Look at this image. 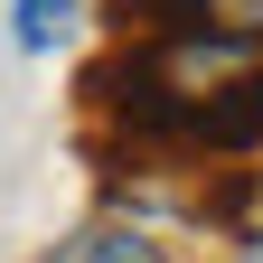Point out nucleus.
<instances>
[{
    "label": "nucleus",
    "mask_w": 263,
    "mask_h": 263,
    "mask_svg": "<svg viewBox=\"0 0 263 263\" xmlns=\"http://www.w3.org/2000/svg\"><path fill=\"white\" fill-rule=\"evenodd\" d=\"M76 19H85V0H19L10 10V28H19L28 57H57L66 38H76Z\"/></svg>",
    "instance_id": "f03ea898"
},
{
    "label": "nucleus",
    "mask_w": 263,
    "mask_h": 263,
    "mask_svg": "<svg viewBox=\"0 0 263 263\" xmlns=\"http://www.w3.org/2000/svg\"><path fill=\"white\" fill-rule=\"evenodd\" d=\"M38 263H179V254L160 245L141 216H94V226H76L66 245H47Z\"/></svg>",
    "instance_id": "f257e3e1"
},
{
    "label": "nucleus",
    "mask_w": 263,
    "mask_h": 263,
    "mask_svg": "<svg viewBox=\"0 0 263 263\" xmlns=\"http://www.w3.org/2000/svg\"><path fill=\"white\" fill-rule=\"evenodd\" d=\"M235 263H263V226H245V235H235Z\"/></svg>",
    "instance_id": "39448f33"
},
{
    "label": "nucleus",
    "mask_w": 263,
    "mask_h": 263,
    "mask_svg": "<svg viewBox=\"0 0 263 263\" xmlns=\"http://www.w3.org/2000/svg\"><path fill=\"white\" fill-rule=\"evenodd\" d=\"M216 216L226 226H263V170H235V179H226L216 188Z\"/></svg>",
    "instance_id": "20e7f679"
},
{
    "label": "nucleus",
    "mask_w": 263,
    "mask_h": 263,
    "mask_svg": "<svg viewBox=\"0 0 263 263\" xmlns=\"http://www.w3.org/2000/svg\"><path fill=\"white\" fill-rule=\"evenodd\" d=\"M188 28H216V38H235V47L263 57V0H197V19H188Z\"/></svg>",
    "instance_id": "7ed1b4c3"
}]
</instances>
